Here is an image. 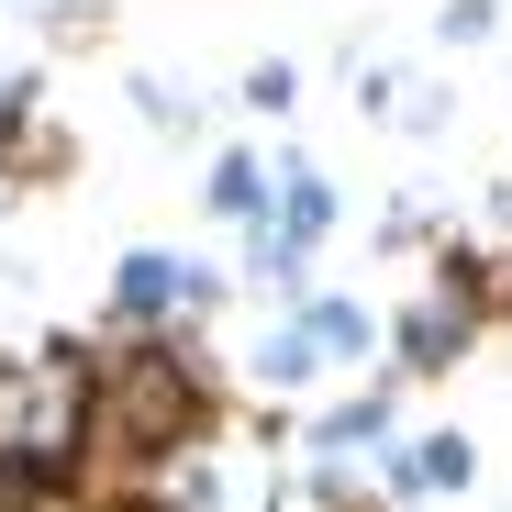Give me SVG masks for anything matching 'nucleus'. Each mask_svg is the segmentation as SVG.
I'll return each mask as SVG.
<instances>
[{"mask_svg": "<svg viewBox=\"0 0 512 512\" xmlns=\"http://www.w3.org/2000/svg\"><path fill=\"white\" fill-rule=\"evenodd\" d=\"M312 368H323V357H312V334H301V323H279V334H256V357H245V379H256V390H301Z\"/></svg>", "mask_w": 512, "mask_h": 512, "instance_id": "10", "label": "nucleus"}, {"mask_svg": "<svg viewBox=\"0 0 512 512\" xmlns=\"http://www.w3.org/2000/svg\"><path fill=\"white\" fill-rule=\"evenodd\" d=\"M468 334H479V290H468V268H446L435 301H412V312H401L390 346H401V368H457V357H468Z\"/></svg>", "mask_w": 512, "mask_h": 512, "instance_id": "4", "label": "nucleus"}, {"mask_svg": "<svg viewBox=\"0 0 512 512\" xmlns=\"http://www.w3.org/2000/svg\"><path fill=\"white\" fill-rule=\"evenodd\" d=\"M0 101H12V78H0Z\"/></svg>", "mask_w": 512, "mask_h": 512, "instance_id": "14", "label": "nucleus"}, {"mask_svg": "<svg viewBox=\"0 0 512 512\" xmlns=\"http://www.w3.org/2000/svg\"><path fill=\"white\" fill-rule=\"evenodd\" d=\"M156 512H279V457L245 435H201L190 457H167Z\"/></svg>", "mask_w": 512, "mask_h": 512, "instance_id": "2", "label": "nucleus"}, {"mask_svg": "<svg viewBox=\"0 0 512 512\" xmlns=\"http://www.w3.org/2000/svg\"><path fill=\"white\" fill-rule=\"evenodd\" d=\"M190 301H201V268H190V256H167V245H134V256H123V279H112L123 334H167Z\"/></svg>", "mask_w": 512, "mask_h": 512, "instance_id": "3", "label": "nucleus"}, {"mask_svg": "<svg viewBox=\"0 0 512 512\" xmlns=\"http://www.w3.org/2000/svg\"><path fill=\"white\" fill-rule=\"evenodd\" d=\"M134 112H145V123H190V101H179V90H156V78H134Z\"/></svg>", "mask_w": 512, "mask_h": 512, "instance_id": "13", "label": "nucleus"}, {"mask_svg": "<svg viewBox=\"0 0 512 512\" xmlns=\"http://www.w3.org/2000/svg\"><path fill=\"white\" fill-rule=\"evenodd\" d=\"M290 90H301L290 67H256V78H245V101H256V112H290Z\"/></svg>", "mask_w": 512, "mask_h": 512, "instance_id": "12", "label": "nucleus"}, {"mask_svg": "<svg viewBox=\"0 0 512 512\" xmlns=\"http://www.w3.org/2000/svg\"><path fill=\"white\" fill-rule=\"evenodd\" d=\"M78 446H90V357H0V479L56 490L78 479Z\"/></svg>", "mask_w": 512, "mask_h": 512, "instance_id": "1", "label": "nucleus"}, {"mask_svg": "<svg viewBox=\"0 0 512 512\" xmlns=\"http://www.w3.org/2000/svg\"><path fill=\"white\" fill-rule=\"evenodd\" d=\"M468 479H479L468 435H412V446H390V490H401V501H423V490L446 501V490H468Z\"/></svg>", "mask_w": 512, "mask_h": 512, "instance_id": "5", "label": "nucleus"}, {"mask_svg": "<svg viewBox=\"0 0 512 512\" xmlns=\"http://www.w3.org/2000/svg\"><path fill=\"white\" fill-rule=\"evenodd\" d=\"M323 223H334V190L312 179V167H290V156H279V245L301 256V245H312Z\"/></svg>", "mask_w": 512, "mask_h": 512, "instance_id": "9", "label": "nucleus"}, {"mask_svg": "<svg viewBox=\"0 0 512 512\" xmlns=\"http://www.w3.org/2000/svg\"><path fill=\"white\" fill-rule=\"evenodd\" d=\"M0 167H12V179H45V167H56V145H45V112L12 90V101H0Z\"/></svg>", "mask_w": 512, "mask_h": 512, "instance_id": "11", "label": "nucleus"}, {"mask_svg": "<svg viewBox=\"0 0 512 512\" xmlns=\"http://www.w3.org/2000/svg\"><path fill=\"white\" fill-rule=\"evenodd\" d=\"M290 323L312 334V357H323V368H357V357H368V334H379V323H368L357 301H301Z\"/></svg>", "mask_w": 512, "mask_h": 512, "instance_id": "8", "label": "nucleus"}, {"mask_svg": "<svg viewBox=\"0 0 512 512\" xmlns=\"http://www.w3.org/2000/svg\"><path fill=\"white\" fill-rule=\"evenodd\" d=\"M390 435V390H357V401H334L323 423H312V457H334V468H346V457H368Z\"/></svg>", "mask_w": 512, "mask_h": 512, "instance_id": "7", "label": "nucleus"}, {"mask_svg": "<svg viewBox=\"0 0 512 512\" xmlns=\"http://www.w3.org/2000/svg\"><path fill=\"white\" fill-rule=\"evenodd\" d=\"M212 212L245 223V234H268V212H279V156H245V145H234V156L212 167Z\"/></svg>", "mask_w": 512, "mask_h": 512, "instance_id": "6", "label": "nucleus"}]
</instances>
